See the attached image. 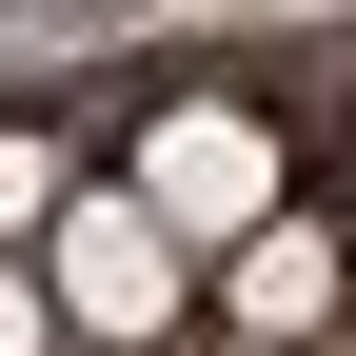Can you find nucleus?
I'll return each instance as SVG.
<instances>
[{
	"mask_svg": "<svg viewBox=\"0 0 356 356\" xmlns=\"http://www.w3.org/2000/svg\"><path fill=\"white\" fill-rule=\"evenodd\" d=\"M139 218L159 238H257V218H277V139H257L238 99H178L139 139Z\"/></svg>",
	"mask_w": 356,
	"mask_h": 356,
	"instance_id": "obj_1",
	"label": "nucleus"
},
{
	"mask_svg": "<svg viewBox=\"0 0 356 356\" xmlns=\"http://www.w3.org/2000/svg\"><path fill=\"white\" fill-rule=\"evenodd\" d=\"M40 257H60V277H40V317H79V337H159V317H178V238H159L139 198L40 218Z\"/></svg>",
	"mask_w": 356,
	"mask_h": 356,
	"instance_id": "obj_2",
	"label": "nucleus"
},
{
	"mask_svg": "<svg viewBox=\"0 0 356 356\" xmlns=\"http://www.w3.org/2000/svg\"><path fill=\"white\" fill-rule=\"evenodd\" d=\"M317 297H337L317 238H257V257H238V317H257V337H317Z\"/></svg>",
	"mask_w": 356,
	"mask_h": 356,
	"instance_id": "obj_3",
	"label": "nucleus"
},
{
	"mask_svg": "<svg viewBox=\"0 0 356 356\" xmlns=\"http://www.w3.org/2000/svg\"><path fill=\"white\" fill-rule=\"evenodd\" d=\"M40 218H60V159H40V139H0V238H40Z\"/></svg>",
	"mask_w": 356,
	"mask_h": 356,
	"instance_id": "obj_4",
	"label": "nucleus"
},
{
	"mask_svg": "<svg viewBox=\"0 0 356 356\" xmlns=\"http://www.w3.org/2000/svg\"><path fill=\"white\" fill-rule=\"evenodd\" d=\"M40 337H60V317H40V277L0 257V356H40Z\"/></svg>",
	"mask_w": 356,
	"mask_h": 356,
	"instance_id": "obj_5",
	"label": "nucleus"
}]
</instances>
